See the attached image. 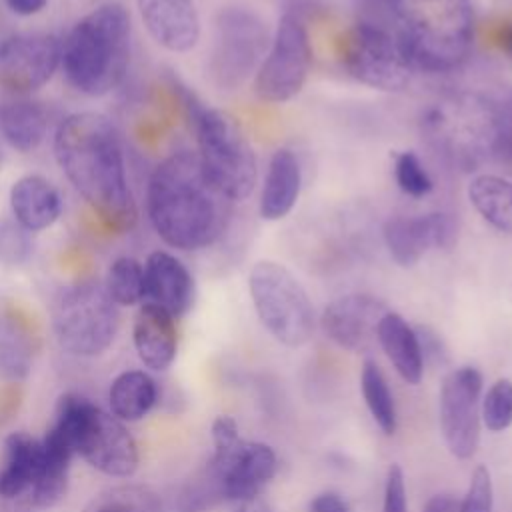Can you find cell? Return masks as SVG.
<instances>
[{
    "instance_id": "cell-1",
    "label": "cell",
    "mask_w": 512,
    "mask_h": 512,
    "mask_svg": "<svg viewBox=\"0 0 512 512\" xmlns=\"http://www.w3.org/2000/svg\"><path fill=\"white\" fill-rule=\"evenodd\" d=\"M54 156L104 226L120 232L134 226L136 204L126 178L120 134L104 114L66 116L54 134Z\"/></svg>"
},
{
    "instance_id": "cell-2",
    "label": "cell",
    "mask_w": 512,
    "mask_h": 512,
    "mask_svg": "<svg viewBox=\"0 0 512 512\" xmlns=\"http://www.w3.org/2000/svg\"><path fill=\"white\" fill-rule=\"evenodd\" d=\"M230 202L204 174L196 152L180 150L150 174L146 212L154 232L172 248L194 252L226 230Z\"/></svg>"
},
{
    "instance_id": "cell-3",
    "label": "cell",
    "mask_w": 512,
    "mask_h": 512,
    "mask_svg": "<svg viewBox=\"0 0 512 512\" xmlns=\"http://www.w3.org/2000/svg\"><path fill=\"white\" fill-rule=\"evenodd\" d=\"M130 14L106 2L80 18L62 40L60 66L72 88L86 96L114 90L130 62Z\"/></svg>"
},
{
    "instance_id": "cell-4",
    "label": "cell",
    "mask_w": 512,
    "mask_h": 512,
    "mask_svg": "<svg viewBox=\"0 0 512 512\" xmlns=\"http://www.w3.org/2000/svg\"><path fill=\"white\" fill-rule=\"evenodd\" d=\"M396 40L412 68L448 72L474 44L470 0H394Z\"/></svg>"
},
{
    "instance_id": "cell-5",
    "label": "cell",
    "mask_w": 512,
    "mask_h": 512,
    "mask_svg": "<svg viewBox=\"0 0 512 512\" xmlns=\"http://www.w3.org/2000/svg\"><path fill=\"white\" fill-rule=\"evenodd\" d=\"M196 134L198 160L208 180L232 202L248 198L258 180L256 154L240 122L218 108L202 106L194 96L184 98Z\"/></svg>"
},
{
    "instance_id": "cell-6",
    "label": "cell",
    "mask_w": 512,
    "mask_h": 512,
    "mask_svg": "<svg viewBox=\"0 0 512 512\" xmlns=\"http://www.w3.org/2000/svg\"><path fill=\"white\" fill-rule=\"evenodd\" d=\"M54 426L74 452L106 476L126 478L138 468L134 436L116 416L78 394H64L54 412Z\"/></svg>"
},
{
    "instance_id": "cell-7",
    "label": "cell",
    "mask_w": 512,
    "mask_h": 512,
    "mask_svg": "<svg viewBox=\"0 0 512 512\" xmlns=\"http://www.w3.org/2000/svg\"><path fill=\"white\" fill-rule=\"evenodd\" d=\"M118 304L98 280H80L58 292L52 304V330L62 350L92 358L116 338Z\"/></svg>"
},
{
    "instance_id": "cell-8",
    "label": "cell",
    "mask_w": 512,
    "mask_h": 512,
    "mask_svg": "<svg viewBox=\"0 0 512 512\" xmlns=\"http://www.w3.org/2000/svg\"><path fill=\"white\" fill-rule=\"evenodd\" d=\"M248 288L260 324L288 348L304 346L316 326L314 306L300 280L280 262L260 260L252 266Z\"/></svg>"
},
{
    "instance_id": "cell-9",
    "label": "cell",
    "mask_w": 512,
    "mask_h": 512,
    "mask_svg": "<svg viewBox=\"0 0 512 512\" xmlns=\"http://www.w3.org/2000/svg\"><path fill=\"white\" fill-rule=\"evenodd\" d=\"M338 58L350 78L374 90L398 92L412 76L396 36L370 22H356L340 36Z\"/></svg>"
},
{
    "instance_id": "cell-10",
    "label": "cell",
    "mask_w": 512,
    "mask_h": 512,
    "mask_svg": "<svg viewBox=\"0 0 512 512\" xmlns=\"http://www.w3.org/2000/svg\"><path fill=\"white\" fill-rule=\"evenodd\" d=\"M312 66V44L302 18L282 14L266 58L254 74V92L262 102L284 104L298 96Z\"/></svg>"
},
{
    "instance_id": "cell-11",
    "label": "cell",
    "mask_w": 512,
    "mask_h": 512,
    "mask_svg": "<svg viewBox=\"0 0 512 512\" xmlns=\"http://www.w3.org/2000/svg\"><path fill=\"white\" fill-rule=\"evenodd\" d=\"M266 26L246 8L228 6L218 14L216 38L210 54V76L226 90L240 86L266 50Z\"/></svg>"
},
{
    "instance_id": "cell-12",
    "label": "cell",
    "mask_w": 512,
    "mask_h": 512,
    "mask_svg": "<svg viewBox=\"0 0 512 512\" xmlns=\"http://www.w3.org/2000/svg\"><path fill=\"white\" fill-rule=\"evenodd\" d=\"M204 470L216 482L222 502L236 508L262 496L264 486L276 476L278 458L268 444L240 438L230 444L214 446L212 458Z\"/></svg>"
},
{
    "instance_id": "cell-13",
    "label": "cell",
    "mask_w": 512,
    "mask_h": 512,
    "mask_svg": "<svg viewBox=\"0 0 512 512\" xmlns=\"http://www.w3.org/2000/svg\"><path fill=\"white\" fill-rule=\"evenodd\" d=\"M482 374L474 366L450 370L440 386L438 418L448 452L458 460H468L480 444V404Z\"/></svg>"
},
{
    "instance_id": "cell-14",
    "label": "cell",
    "mask_w": 512,
    "mask_h": 512,
    "mask_svg": "<svg viewBox=\"0 0 512 512\" xmlns=\"http://www.w3.org/2000/svg\"><path fill=\"white\" fill-rule=\"evenodd\" d=\"M62 42L48 32L12 34L0 42V86L16 96L44 86L60 66Z\"/></svg>"
},
{
    "instance_id": "cell-15",
    "label": "cell",
    "mask_w": 512,
    "mask_h": 512,
    "mask_svg": "<svg viewBox=\"0 0 512 512\" xmlns=\"http://www.w3.org/2000/svg\"><path fill=\"white\" fill-rule=\"evenodd\" d=\"M382 236L390 258L402 268H412L426 252L452 246L456 226L444 212L398 216L384 224Z\"/></svg>"
},
{
    "instance_id": "cell-16",
    "label": "cell",
    "mask_w": 512,
    "mask_h": 512,
    "mask_svg": "<svg viewBox=\"0 0 512 512\" xmlns=\"http://www.w3.org/2000/svg\"><path fill=\"white\" fill-rule=\"evenodd\" d=\"M386 312L384 302L370 294H344L326 304L320 324L336 346L350 352H368L376 342V328Z\"/></svg>"
},
{
    "instance_id": "cell-17",
    "label": "cell",
    "mask_w": 512,
    "mask_h": 512,
    "mask_svg": "<svg viewBox=\"0 0 512 512\" xmlns=\"http://www.w3.org/2000/svg\"><path fill=\"white\" fill-rule=\"evenodd\" d=\"M140 18L156 44L170 52H188L200 40V16L194 0H136Z\"/></svg>"
},
{
    "instance_id": "cell-18",
    "label": "cell",
    "mask_w": 512,
    "mask_h": 512,
    "mask_svg": "<svg viewBox=\"0 0 512 512\" xmlns=\"http://www.w3.org/2000/svg\"><path fill=\"white\" fill-rule=\"evenodd\" d=\"M144 300L160 306L174 318L186 314L194 302V278L170 252L156 250L144 264Z\"/></svg>"
},
{
    "instance_id": "cell-19",
    "label": "cell",
    "mask_w": 512,
    "mask_h": 512,
    "mask_svg": "<svg viewBox=\"0 0 512 512\" xmlns=\"http://www.w3.org/2000/svg\"><path fill=\"white\" fill-rule=\"evenodd\" d=\"M132 340L142 364L150 370H166L178 350V332L174 316L156 304L144 302L134 318Z\"/></svg>"
},
{
    "instance_id": "cell-20",
    "label": "cell",
    "mask_w": 512,
    "mask_h": 512,
    "mask_svg": "<svg viewBox=\"0 0 512 512\" xmlns=\"http://www.w3.org/2000/svg\"><path fill=\"white\" fill-rule=\"evenodd\" d=\"M42 468V442L26 432L4 440L0 460V498L20 500L30 496Z\"/></svg>"
},
{
    "instance_id": "cell-21",
    "label": "cell",
    "mask_w": 512,
    "mask_h": 512,
    "mask_svg": "<svg viewBox=\"0 0 512 512\" xmlns=\"http://www.w3.org/2000/svg\"><path fill=\"white\" fill-rule=\"evenodd\" d=\"M10 210L24 230L40 232L60 218L62 198L50 180L38 174H28L12 184Z\"/></svg>"
},
{
    "instance_id": "cell-22",
    "label": "cell",
    "mask_w": 512,
    "mask_h": 512,
    "mask_svg": "<svg viewBox=\"0 0 512 512\" xmlns=\"http://www.w3.org/2000/svg\"><path fill=\"white\" fill-rule=\"evenodd\" d=\"M302 188V168L296 154L288 148H278L270 156L264 186L260 194V216L268 222L286 218L298 202Z\"/></svg>"
},
{
    "instance_id": "cell-23",
    "label": "cell",
    "mask_w": 512,
    "mask_h": 512,
    "mask_svg": "<svg viewBox=\"0 0 512 512\" xmlns=\"http://www.w3.org/2000/svg\"><path fill=\"white\" fill-rule=\"evenodd\" d=\"M376 340L394 370L406 384H420L424 376V354L418 332L398 314L386 312L376 328Z\"/></svg>"
},
{
    "instance_id": "cell-24",
    "label": "cell",
    "mask_w": 512,
    "mask_h": 512,
    "mask_svg": "<svg viewBox=\"0 0 512 512\" xmlns=\"http://www.w3.org/2000/svg\"><path fill=\"white\" fill-rule=\"evenodd\" d=\"M48 128L46 108L30 98L16 96L0 102V134L18 152L36 150Z\"/></svg>"
},
{
    "instance_id": "cell-25",
    "label": "cell",
    "mask_w": 512,
    "mask_h": 512,
    "mask_svg": "<svg viewBox=\"0 0 512 512\" xmlns=\"http://www.w3.org/2000/svg\"><path fill=\"white\" fill-rule=\"evenodd\" d=\"M468 200L484 222L512 234V180L498 174H478L468 184Z\"/></svg>"
},
{
    "instance_id": "cell-26",
    "label": "cell",
    "mask_w": 512,
    "mask_h": 512,
    "mask_svg": "<svg viewBox=\"0 0 512 512\" xmlns=\"http://www.w3.org/2000/svg\"><path fill=\"white\" fill-rule=\"evenodd\" d=\"M156 382L142 370H128L118 374L108 392L112 414L122 422H136L144 418L156 404Z\"/></svg>"
},
{
    "instance_id": "cell-27",
    "label": "cell",
    "mask_w": 512,
    "mask_h": 512,
    "mask_svg": "<svg viewBox=\"0 0 512 512\" xmlns=\"http://www.w3.org/2000/svg\"><path fill=\"white\" fill-rule=\"evenodd\" d=\"M360 388H362L364 402L370 410V416L374 418V422L386 436H392L396 432V424H398L394 396L390 392L384 372L372 358H366L362 364Z\"/></svg>"
},
{
    "instance_id": "cell-28",
    "label": "cell",
    "mask_w": 512,
    "mask_h": 512,
    "mask_svg": "<svg viewBox=\"0 0 512 512\" xmlns=\"http://www.w3.org/2000/svg\"><path fill=\"white\" fill-rule=\"evenodd\" d=\"M32 358V336L24 322L12 314H0V374L24 376Z\"/></svg>"
},
{
    "instance_id": "cell-29",
    "label": "cell",
    "mask_w": 512,
    "mask_h": 512,
    "mask_svg": "<svg viewBox=\"0 0 512 512\" xmlns=\"http://www.w3.org/2000/svg\"><path fill=\"white\" fill-rule=\"evenodd\" d=\"M104 286L118 306H134L146 294L144 266L130 256H120L110 264Z\"/></svg>"
},
{
    "instance_id": "cell-30",
    "label": "cell",
    "mask_w": 512,
    "mask_h": 512,
    "mask_svg": "<svg viewBox=\"0 0 512 512\" xmlns=\"http://www.w3.org/2000/svg\"><path fill=\"white\" fill-rule=\"evenodd\" d=\"M482 424L490 432H504L512 426V380L498 378L482 398Z\"/></svg>"
},
{
    "instance_id": "cell-31",
    "label": "cell",
    "mask_w": 512,
    "mask_h": 512,
    "mask_svg": "<svg viewBox=\"0 0 512 512\" xmlns=\"http://www.w3.org/2000/svg\"><path fill=\"white\" fill-rule=\"evenodd\" d=\"M394 180L398 188L412 198H424L432 192L434 186L428 170L410 150L394 154Z\"/></svg>"
},
{
    "instance_id": "cell-32",
    "label": "cell",
    "mask_w": 512,
    "mask_h": 512,
    "mask_svg": "<svg viewBox=\"0 0 512 512\" xmlns=\"http://www.w3.org/2000/svg\"><path fill=\"white\" fill-rule=\"evenodd\" d=\"M494 510V486L490 470L484 464H478L466 488L464 498L458 504V512H492Z\"/></svg>"
},
{
    "instance_id": "cell-33",
    "label": "cell",
    "mask_w": 512,
    "mask_h": 512,
    "mask_svg": "<svg viewBox=\"0 0 512 512\" xmlns=\"http://www.w3.org/2000/svg\"><path fill=\"white\" fill-rule=\"evenodd\" d=\"M28 234L16 220L0 222V258L10 264L26 260L32 248Z\"/></svg>"
},
{
    "instance_id": "cell-34",
    "label": "cell",
    "mask_w": 512,
    "mask_h": 512,
    "mask_svg": "<svg viewBox=\"0 0 512 512\" xmlns=\"http://www.w3.org/2000/svg\"><path fill=\"white\" fill-rule=\"evenodd\" d=\"M382 512H408V496H406L404 472H402V468L398 464H392L388 468V472H386Z\"/></svg>"
},
{
    "instance_id": "cell-35",
    "label": "cell",
    "mask_w": 512,
    "mask_h": 512,
    "mask_svg": "<svg viewBox=\"0 0 512 512\" xmlns=\"http://www.w3.org/2000/svg\"><path fill=\"white\" fill-rule=\"evenodd\" d=\"M86 512H144V506L130 492H112L94 500Z\"/></svg>"
},
{
    "instance_id": "cell-36",
    "label": "cell",
    "mask_w": 512,
    "mask_h": 512,
    "mask_svg": "<svg viewBox=\"0 0 512 512\" xmlns=\"http://www.w3.org/2000/svg\"><path fill=\"white\" fill-rule=\"evenodd\" d=\"M308 512H350V506L336 492H320L310 500Z\"/></svg>"
},
{
    "instance_id": "cell-37",
    "label": "cell",
    "mask_w": 512,
    "mask_h": 512,
    "mask_svg": "<svg viewBox=\"0 0 512 512\" xmlns=\"http://www.w3.org/2000/svg\"><path fill=\"white\" fill-rule=\"evenodd\" d=\"M46 2L48 0H4L8 10L18 14V16H34V14H38V12L44 10Z\"/></svg>"
},
{
    "instance_id": "cell-38",
    "label": "cell",
    "mask_w": 512,
    "mask_h": 512,
    "mask_svg": "<svg viewBox=\"0 0 512 512\" xmlns=\"http://www.w3.org/2000/svg\"><path fill=\"white\" fill-rule=\"evenodd\" d=\"M422 512H458V502L450 494H436L424 504Z\"/></svg>"
},
{
    "instance_id": "cell-39",
    "label": "cell",
    "mask_w": 512,
    "mask_h": 512,
    "mask_svg": "<svg viewBox=\"0 0 512 512\" xmlns=\"http://www.w3.org/2000/svg\"><path fill=\"white\" fill-rule=\"evenodd\" d=\"M232 512H272V508L264 496H258L254 500H248V502L232 508Z\"/></svg>"
},
{
    "instance_id": "cell-40",
    "label": "cell",
    "mask_w": 512,
    "mask_h": 512,
    "mask_svg": "<svg viewBox=\"0 0 512 512\" xmlns=\"http://www.w3.org/2000/svg\"><path fill=\"white\" fill-rule=\"evenodd\" d=\"M496 42L504 50V54H508V58H512V24H506L500 28Z\"/></svg>"
},
{
    "instance_id": "cell-41",
    "label": "cell",
    "mask_w": 512,
    "mask_h": 512,
    "mask_svg": "<svg viewBox=\"0 0 512 512\" xmlns=\"http://www.w3.org/2000/svg\"><path fill=\"white\" fill-rule=\"evenodd\" d=\"M504 142H506V144H504V148H506V152H508V154H510V156H512V132H510V134H508V136H504Z\"/></svg>"
},
{
    "instance_id": "cell-42",
    "label": "cell",
    "mask_w": 512,
    "mask_h": 512,
    "mask_svg": "<svg viewBox=\"0 0 512 512\" xmlns=\"http://www.w3.org/2000/svg\"><path fill=\"white\" fill-rule=\"evenodd\" d=\"M0 164H2V150H0Z\"/></svg>"
}]
</instances>
